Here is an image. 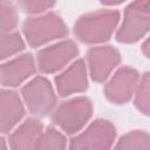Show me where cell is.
<instances>
[{
    "label": "cell",
    "mask_w": 150,
    "mask_h": 150,
    "mask_svg": "<svg viewBox=\"0 0 150 150\" xmlns=\"http://www.w3.org/2000/svg\"><path fill=\"white\" fill-rule=\"evenodd\" d=\"M139 77V73L132 67L122 66L117 68L104 84L103 90L107 100L114 104L129 102L134 96Z\"/></svg>",
    "instance_id": "obj_9"
},
{
    "label": "cell",
    "mask_w": 150,
    "mask_h": 150,
    "mask_svg": "<svg viewBox=\"0 0 150 150\" xmlns=\"http://www.w3.org/2000/svg\"><path fill=\"white\" fill-rule=\"evenodd\" d=\"M141 50H142V53L144 54L145 57H149V55H150V48H149V40L148 39H145L144 42L142 43Z\"/></svg>",
    "instance_id": "obj_20"
},
{
    "label": "cell",
    "mask_w": 150,
    "mask_h": 150,
    "mask_svg": "<svg viewBox=\"0 0 150 150\" xmlns=\"http://www.w3.org/2000/svg\"><path fill=\"white\" fill-rule=\"evenodd\" d=\"M0 150H9V148H8L5 138L1 135H0Z\"/></svg>",
    "instance_id": "obj_21"
},
{
    "label": "cell",
    "mask_w": 150,
    "mask_h": 150,
    "mask_svg": "<svg viewBox=\"0 0 150 150\" xmlns=\"http://www.w3.org/2000/svg\"><path fill=\"white\" fill-rule=\"evenodd\" d=\"M36 73L35 59L29 53H23L0 63V84L5 88L21 86Z\"/></svg>",
    "instance_id": "obj_10"
},
{
    "label": "cell",
    "mask_w": 150,
    "mask_h": 150,
    "mask_svg": "<svg viewBox=\"0 0 150 150\" xmlns=\"http://www.w3.org/2000/svg\"><path fill=\"white\" fill-rule=\"evenodd\" d=\"M21 98L28 111L36 117H45L53 112L57 105V95L45 76H35L21 89Z\"/></svg>",
    "instance_id": "obj_5"
},
{
    "label": "cell",
    "mask_w": 150,
    "mask_h": 150,
    "mask_svg": "<svg viewBox=\"0 0 150 150\" xmlns=\"http://www.w3.org/2000/svg\"><path fill=\"white\" fill-rule=\"evenodd\" d=\"M22 33L25 42L33 48H38L54 40L66 38L69 29L57 13L46 12L27 18L22 25Z\"/></svg>",
    "instance_id": "obj_2"
},
{
    "label": "cell",
    "mask_w": 150,
    "mask_h": 150,
    "mask_svg": "<svg viewBox=\"0 0 150 150\" xmlns=\"http://www.w3.org/2000/svg\"><path fill=\"white\" fill-rule=\"evenodd\" d=\"M66 136L56 128L48 127L42 131L35 150H67Z\"/></svg>",
    "instance_id": "obj_16"
},
{
    "label": "cell",
    "mask_w": 150,
    "mask_h": 150,
    "mask_svg": "<svg viewBox=\"0 0 150 150\" xmlns=\"http://www.w3.org/2000/svg\"><path fill=\"white\" fill-rule=\"evenodd\" d=\"M150 136L145 130H131L124 134L112 150H149Z\"/></svg>",
    "instance_id": "obj_14"
},
{
    "label": "cell",
    "mask_w": 150,
    "mask_h": 150,
    "mask_svg": "<svg viewBox=\"0 0 150 150\" xmlns=\"http://www.w3.org/2000/svg\"><path fill=\"white\" fill-rule=\"evenodd\" d=\"M116 29V41L120 43H136L142 40L150 28V1L137 0L130 2L123 12V18Z\"/></svg>",
    "instance_id": "obj_4"
},
{
    "label": "cell",
    "mask_w": 150,
    "mask_h": 150,
    "mask_svg": "<svg viewBox=\"0 0 150 150\" xmlns=\"http://www.w3.org/2000/svg\"><path fill=\"white\" fill-rule=\"evenodd\" d=\"M0 4H1V1H0Z\"/></svg>",
    "instance_id": "obj_23"
},
{
    "label": "cell",
    "mask_w": 150,
    "mask_h": 150,
    "mask_svg": "<svg viewBox=\"0 0 150 150\" xmlns=\"http://www.w3.org/2000/svg\"><path fill=\"white\" fill-rule=\"evenodd\" d=\"M86 64L89 76L97 83L105 82L121 63V54L117 48L109 45L94 46L88 49Z\"/></svg>",
    "instance_id": "obj_8"
},
{
    "label": "cell",
    "mask_w": 150,
    "mask_h": 150,
    "mask_svg": "<svg viewBox=\"0 0 150 150\" xmlns=\"http://www.w3.org/2000/svg\"><path fill=\"white\" fill-rule=\"evenodd\" d=\"M116 138V129L110 121L97 118L83 131L70 139L79 150H111Z\"/></svg>",
    "instance_id": "obj_7"
},
{
    "label": "cell",
    "mask_w": 150,
    "mask_h": 150,
    "mask_svg": "<svg viewBox=\"0 0 150 150\" xmlns=\"http://www.w3.org/2000/svg\"><path fill=\"white\" fill-rule=\"evenodd\" d=\"M79 46L74 40L64 39L40 49L36 54V69L43 74L63 70L79 55Z\"/></svg>",
    "instance_id": "obj_6"
},
{
    "label": "cell",
    "mask_w": 150,
    "mask_h": 150,
    "mask_svg": "<svg viewBox=\"0 0 150 150\" xmlns=\"http://www.w3.org/2000/svg\"><path fill=\"white\" fill-rule=\"evenodd\" d=\"M26 47V42L19 32L0 35V61L19 55Z\"/></svg>",
    "instance_id": "obj_15"
},
{
    "label": "cell",
    "mask_w": 150,
    "mask_h": 150,
    "mask_svg": "<svg viewBox=\"0 0 150 150\" xmlns=\"http://www.w3.org/2000/svg\"><path fill=\"white\" fill-rule=\"evenodd\" d=\"M43 131L42 122L36 117H28L19 123L9 135L11 150H35L38 141Z\"/></svg>",
    "instance_id": "obj_13"
},
{
    "label": "cell",
    "mask_w": 150,
    "mask_h": 150,
    "mask_svg": "<svg viewBox=\"0 0 150 150\" xmlns=\"http://www.w3.org/2000/svg\"><path fill=\"white\" fill-rule=\"evenodd\" d=\"M56 93L61 97L83 93L88 89V70L84 60L79 59L67 66L54 79Z\"/></svg>",
    "instance_id": "obj_11"
},
{
    "label": "cell",
    "mask_w": 150,
    "mask_h": 150,
    "mask_svg": "<svg viewBox=\"0 0 150 150\" xmlns=\"http://www.w3.org/2000/svg\"><path fill=\"white\" fill-rule=\"evenodd\" d=\"M150 74L149 71H145L143 75H141L139 81L136 86L135 93H134V104L137 108L139 112L148 116L150 111Z\"/></svg>",
    "instance_id": "obj_17"
},
{
    "label": "cell",
    "mask_w": 150,
    "mask_h": 150,
    "mask_svg": "<svg viewBox=\"0 0 150 150\" xmlns=\"http://www.w3.org/2000/svg\"><path fill=\"white\" fill-rule=\"evenodd\" d=\"M19 23V13L15 4L1 1L0 4V35L15 32Z\"/></svg>",
    "instance_id": "obj_18"
},
{
    "label": "cell",
    "mask_w": 150,
    "mask_h": 150,
    "mask_svg": "<svg viewBox=\"0 0 150 150\" xmlns=\"http://www.w3.org/2000/svg\"><path fill=\"white\" fill-rule=\"evenodd\" d=\"M120 19L121 13L115 8H102L82 14L74 23V35L86 45H104L116 32Z\"/></svg>",
    "instance_id": "obj_1"
},
{
    "label": "cell",
    "mask_w": 150,
    "mask_h": 150,
    "mask_svg": "<svg viewBox=\"0 0 150 150\" xmlns=\"http://www.w3.org/2000/svg\"><path fill=\"white\" fill-rule=\"evenodd\" d=\"M15 5L20 11L30 14L33 16L49 12V9H52L56 5V2L42 1V0H22V1H18Z\"/></svg>",
    "instance_id": "obj_19"
},
{
    "label": "cell",
    "mask_w": 150,
    "mask_h": 150,
    "mask_svg": "<svg viewBox=\"0 0 150 150\" xmlns=\"http://www.w3.org/2000/svg\"><path fill=\"white\" fill-rule=\"evenodd\" d=\"M93 103L87 96H75L59 103L52 112V121L64 134L76 135L89 122Z\"/></svg>",
    "instance_id": "obj_3"
},
{
    "label": "cell",
    "mask_w": 150,
    "mask_h": 150,
    "mask_svg": "<svg viewBox=\"0 0 150 150\" xmlns=\"http://www.w3.org/2000/svg\"><path fill=\"white\" fill-rule=\"evenodd\" d=\"M67 150H79V149H77L76 146H74L73 144H70V143H69V145H68V148H67Z\"/></svg>",
    "instance_id": "obj_22"
},
{
    "label": "cell",
    "mask_w": 150,
    "mask_h": 150,
    "mask_svg": "<svg viewBox=\"0 0 150 150\" xmlns=\"http://www.w3.org/2000/svg\"><path fill=\"white\" fill-rule=\"evenodd\" d=\"M26 107L13 89H0V134L12 131L23 118Z\"/></svg>",
    "instance_id": "obj_12"
}]
</instances>
